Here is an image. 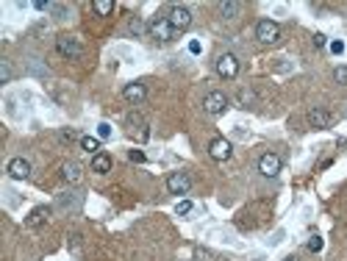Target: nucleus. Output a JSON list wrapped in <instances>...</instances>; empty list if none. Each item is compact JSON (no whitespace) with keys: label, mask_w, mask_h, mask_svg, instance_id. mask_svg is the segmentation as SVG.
<instances>
[{"label":"nucleus","mask_w":347,"mask_h":261,"mask_svg":"<svg viewBox=\"0 0 347 261\" xmlns=\"http://www.w3.org/2000/svg\"><path fill=\"white\" fill-rule=\"evenodd\" d=\"M208 156H211L214 161H228V158L233 156V145L228 142V139L217 136V139H211V145H208Z\"/></svg>","instance_id":"8"},{"label":"nucleus","mask_w":347,"mask_h":261,"mask_svg":"<svg viewBox=\"0 0 347 261\" xmlns=\"http://www.w3.org/2000/svg\"><path fill=\"white\" fill-rule=\"evenodd\" d=\"M128 31H131L134 36H142V34H144V22L139 20V17H134V20H131V25H128Z\"/></svg>","instance_id":"23"},{"label":"nucleus","mask_w":347,"mask_h":261,"mask_svg":"<svg viewBox=\"0 0 347 261\" xmlns=\"http://www.w3.org/2000/svg\"><path fill=\"white\" fill-rule=\"evenodd\" d=\"M194 261H219L217 253L208 250V247H194Z\"/></svg>","instance_id":"21"},{"label":"nucleus","mask_w":347,"mask_h":261,"mask_svg":"<svg viewBox=\"0 0 347 261\" xmlns=\"http://www.w3.org/2000/svg\"><path fill=\"white\" fill-rule=\"evenodd\" d=\"M189 50H192V53H200V42H189Z\"/></svg>","instance_id":"34"},{"label":"nucleus","mask_w":347,"mask_h":261,"mask_svg":"<svg viewBox=\"0 0 347 261\" xmlns=\"http://www.w3.org/2000/svg\"><path fill=\"white\" fill-rule=\"evenodd\" d=\"M308 250H311V253H319V250H323V236H311V239H308Z\"/></svg>","instance_id":"25"},{"label":"nucleus","mask_w":347,"mask_h":261,"mask_svg":"<svg viewBox=\"0 0 347 261\" xmlns=\"http://www.w3.org/2000/svg\"><path fill=\"white\" fill-rule=\"evenodd\" d=\"M6 173L14 178V181H25V178L31 175V161H28V158H22V156H17V158H11V161H9Z\"/></svg>","instance_id":"11"},{"label":"nucleus","mask_w":347,"mask_h":261,"mask_svg":"<svg viewBox=\"0 0 347 261\" xmlns=\"http://www.w3.org/2000/svg\"><path fill=\"white\" fill-rule=\"evenodd\" d=\"M81 148L86 153H92V156H97L100 153V139L97 136H81Z\"/></svg>","instance_id":"20"},{"label":"nucleus","mask_w":347,"mask_h":261,"mask_svg":"<svg viewBox=\"0 0 347 261\" xmlns=\"http://www.w3.org/2000/svg\"><path fill=\"white\" fill-rule=\"evenodd\" d=\"M9 81H11V64H9V61H0V84H9Z\"/></svg>","instance_id":"22"},{"label":"nucleus","mask_w":347,"mask_h":261,"mask_svg":"<svg viewBox=\"0 0 347 261\" xmlns=\"http://www.w3.org/2000/svg\"><path fill=\"white\" fill-rule=\"evenodd\" d=\"M59 139H61V142H75L78 133H75L72 128H64V131H59Z\"/></svg>","instance_id":"26"},{"label":"nucleus","mask_w":347,"mask_h":261,"mask_svg":"<svg viewBox=\"0 0 347 261\" xmlns=\"http://www.w3.org/2000/svg\"><path fill=\"white\" fill-rule=\"evenodd\" d=\"M61 178H64L67 183H78L84 173H81V164L78 161H64L61 164Z\"/></svg>","instance_id":"15"},{"label":"nucleus","mask_w":347,"mask_h":261,"mask_svg":"<svg viewBox=\"0 0 347 261\" xmlns=\"http://www.w3.org/2000/svg\"><path fill=\"white\" fill-rule=\"evenodd\" d=\"M92 170L97 175L111 173V156H109V153H97V156H92Z\"/></svg>","instance_id":"16"},{"label":"nucleus","mask_w":347,"mask_h":261,"mask_svg":"<svg viewBox=\"0 0 347 261\" xmlns=\"http://www.w3.org/2000/svg\"><path fill=\"white\" fill-rule=\"evenodd\" d=\"M150 36L153 39H159V42H169V39H175V31H172V25L167 22V17H156L153 22H150Z\"/></svg>","instance_id":"9"},{"label":"nucleus","mask_w":347,"mask_h":261,"mask_svg":"<svg viewBox=\"0 0 347 261\" xmlns=\"http://www.w3.org/2000/svg\"><path fill=\"white\" fill-rule=\"evenodd\" d=\"M167 22L172 25L175 34H184L189 25H192V11H189L186 6H172V9L167 11Z\"/></svg>","instance_id":"4"},{"label":"nucleus","mask_w":347,"mask_h":261,"mask_svg":"<svg viewBox=\"0 0 347 261\" xmlns=\"http://www.w3.org/2000/svg\"><path fill=\"white\" fill-rule=\"evenodd\" d=\"M325 42H328V39H325L323 34H314V44H317V48H325Z\"/></svg>","instance_id":"33"},{"label":"nucleus","mask_w":347,"mask_h":261,"mask_svg":"<svg viewBox=\"0 0 347 261\" xmlns=\"http://www.w3.org/2000/svg\"><path fill=\"white\" fill-rule=\"evenodd\" d=\"M92 9H94V14H97V17H109L111 11H114V3H111V0H94Z\"/></svg>","instance_id":"19"},{"label":"nucleus","mask_w":347,"mask_h":261,"mask_svg":"<svg viewBox=\"0 0 347 261\" xmlns=\"http://www.w3.org/2000/svg\"><path fill=\"white\" fill-rule=\"evenodd\" d=\"M203 109H206V114H211V117H219V114L228 111V98H225L222 92H208L206 100H203Z\"/></svg>","instance_id":"6"},{"label":"nucleus","mask_w":347,"mask_h":261,"mask_svg":"<svg viewBox=\"0 0 347 261\" xmlns=\"http://www.w3.org/2000/svg\"><path fill=\"white\" fill-rule=\"evenodd\" d=\"M125 128H128V136L136 139V142H147L150 139V125L139 111H131L128 117H125Z\"/></svg>","instance_id":"1"},{"label":"nucleus","mask_w":347,"mask_h":261,"mask_svg":"<svg viewBox=\"0 0 347 261\" xmlns=\"http://www.w3.org/2000/svg\"><path fill=\"white\" fill-rule=\"evenodd\" d=\"M128 156H131V161H136V164H144V161H147V156H144L142 150H131Z\"/></svg>","instance_id":"28"},{"label":"nucleus","mask_w":347,"mask_h":261,"mask_svg":"<svg viewBox=\"0 0 347 261\" xmlns=\"http://www.w3.org/2000/svg\"><path fill=\"white\" fill-rule=\"evenodd\" d=\"M56 50H59L64 59H81V53H84L81 42L75 39V36H69V34H61L59 39H56Z\"/></svg>","instance_id":"5"},{"label":"nucleus","mask_w":347,"mask_h":261,"mask_svg":"<svg viewBox=\"0 0 347 261\" xmlns=\"http://www.w3.org/2000/svg\"><path fill=\"white\" fill-rule=\"evenodd\" d=\"M214 67H217V75L225 81H233L239 75V59L233 53H219L217 61H214Z\"/></svg>","instance_id":"3"},{"label":"nucleus","mask_w":347,"mask_h":261,"mask_svg":"<svg viewBox=\"0 0 347 261\" xmlns=\"http://www.w3.org/2000/svg\"><path fill=\"white\" fill-rule=\"evenodd\" d=\"M59 206H61V208H81V195H78V192H64V195H59Z\"/></svg>","instance_id":"18"},{"label":"nucleus","mask_w":347,"mask_h":261,"mask_svg":"<svg viewBox=\"0 0 347 261\" xmlns=\"http://www.w3.org/2000/svg\"><path fill=\"white\" fill-rule=\"evenodd\" d=\"M219 261H225V258H219Z\"/></svg>","instance_id":"36"},{"label":"nucleus","mask_w":347,"mask_h":261,"mask_svg":"<svg viewBox=\"0 0 347 261\" xmlns=\"http://www.w3.org/2000/svg\"><path fill=\"white\" fill-rule=\"evenodd\" d=\"M331 50L339 56V53H344V44H342V42H331Z\"/></svg>","instance_id":"32"},{"label":"nucleus","mask_w":347,"mask_h":261,"mask_svg":"<svg viewBox=\"0 0 347 261\" xmlns=\"http://www.w3.org/2000/svg\"><path fill=\"white\" fill-rule=\"evenodd\" d=\"M258 173L264 178H275L281 173V156H275V153H264L261 158H258Z\"/></svg>","instance_id":"10"},{"label":"nucleus","mask_w":347,"mask_h":261,"mask_svg":"<svg viewBox=\"0 0 347 261\" xmlns=\"http://www.w3.org/2000/svg\"><path fill=\"white\" fill-rule=\"evenodd\" d=\"M286 261H298V258H294V256H289V258H286Z\"/></svg>","instance_id":"35"},{"label":"nucleus","mask_w":347,"mask_h":261,"mask_svg":"<svg viewBox=\"0 0 347 261\" xmlns=\"http://www.w3.org/2000/svg\"><path fill=\"white\" fill-rule=\"evenodd\" d=\"M122 98L128 100V103H142V100L147 98V86H144L142 81H134V84H125V89H122Z\"/></svg>","instance_id":"12"},{"label":"nucleus","mask_w":347,"mask_h":261,"mask_svg":"<svg viewBox=\"0 0 347 261\" xmlns=\"http://www.w3.org/2000/svg\"><path fill=\"white\" fill-rule=\"evenodd\" d=\"M97 136H100V139H109V136H111V125H109V123H100V125H97Z\"/></svg>","instance_id":"27"},{"label":"nucleus","mask_w":347,"mask_h":261,"mask_svg":"<svg viewBox=\"0 0 347 261\" xmlns=\"http://www.w3.org/2000/svg\"><path fill=\"white\" fill-rule=\"evenodd\" d=\"M50 6H53V3H47V0H36V3H34V9L45 11V9H50Z\"/></svg>","instance_id":"31"},{"label":"nucleus","mask_w":347,"mask_h":261,"mask_svg":"<svg viewBox=\"0 0 347 261\" xmlns=\"http://www.w3.org/2000/svg\"><path fill=\"white\" fill-rule=\"evenodd\" d=\"M239 11H242V3H236V0H225V3H219V14H222L225 20H233Z\"/></svg>","instance_id":"17"},{"label":"nucleus","mask_w":347,"mask_h":261,"mask_svg":"<svg viewBox=\"0 0 347 261\" xmlns=\"http://www.w3.org/2000/svg\"><path fill=\"white\" fill-rule=\"evenodd\" d=\"M50 214H53V211H50V206H36L34 211L25 217V225H28V228H39V225H45V222L50 220Z\"/></svg>","instance_id":"14"},{"label":"nucleus","mask_w":347,"mask_h":261,"mask_svg":"<svg viewBox=\"0 0 347 261\" xmlns=\"http://www.w3.org/2000/svg\"><path fill=\"white\" fill-rule=\"evenodd\" d=\"M175 211H178V214H189V211H192V200H181L178 206H175Z\"/></svg>","instance_id":"29"},{"label":"nucleus","mask_w":347,"mask_h":261,"mask_svg":"<svg viewBox=\"0 0 347 261\" xmlns=\"http://www.w3.org/2000/svg\"><path fill=\"white\" fill-rule=\"evenodd\" d=\"M256 39L261 44H278V42H281V25H278L275 20H258Z\"/></svg>","instance_id":"2"},{"label":"nucleus","mask_w":347,"mask_h":261,"mask_svg":"<svg viewBox=\"0 0 347 261\" xmlns=\"http://www.w3.org/2000/svg\"><path fill=\"white\" fill-rule=\"evenodd\" d=\"M308 123H311V128H331V123H333V117H331V111H325V109H311L308 111Z\"/></svg>","instance_id":"13"},{"label":"nucleus","mask_w":347,"mask_h":261,"mask_svg":"<svg viewBox=\"0 0 347 261\" xmlns=\"http://www.w3.org/2000/svg\"><path fill=\"white\" fill-rule=\"evenodd\" d=\"M167 189H169V195H186L189 189H192V178H189V173H184V170H178V173H169Z\"/></svg>","instance_id":"7"},{"label":"nucleus","mask_w":347,"mask_h":261,"mask_svg":"<svg viewBox=\"0 0 347 261\" xmlns=\"http://www.w3.org/2000/svg\"><path fill=\"white\" fill-rule=\"evenodd\" d=\"M78 247H81V233H69V250L78 253Z\"/></svg>","instance_id":"30"},{"label":"nucleus","mask_w":347,"mask_h":261,"mask_svg":"<svg viewBox=\"0 0 347 261\" xmlns=\"http://www.w3.org/2000/svg\"><path fill=\"white\" fill-rule=\"evenodd\" d=\"M333 81L347 86V67H336V69H333Z\"/></svg>","instance_id":"24"}]
</instances>
